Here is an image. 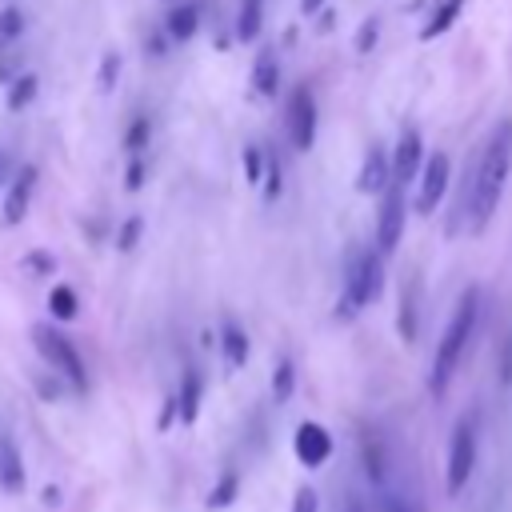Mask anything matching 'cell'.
I'll return each instance as SVG.
<instances>
[{"label":"cell","instance_id":"obj_1","mask_svg":"<svg viewBox=\"0 0 512 512\" xmlns=\"http://www.w3.org/2000/svg\"><path fill=\"white\" fill-rule=\"evenodd\" d=\"M508 168H512V124L504 120L500 128H492L488 144H484V156L476 164V184H472V196H468V212H472V228H484L504 196V180H508Z\"/></svg>","mask_w":512,"mask_h":512},{"label":"cell","instance_id":"obj_2","mask_svg":"<svg viewBox=\"0 0 512 512\" xmlns=\"http://www.w3.org/2000/svg\"><path fill=\"white\" fill-rule=\"evenodd\" d=\"M472 328H476V292L468 288V292L460 296V304H456V312H452V320H448L440 344H436L432 376H428L432 396H444V392H448V380H452V372H456L460 360H464V348H468V340H472Z\"/></svg>","mask_w":512,"mask_h":512},{"label":"cell","instance_id":"obj_3","mask_svg":"<svg viewBox=\"0 0 512 512\" xmlns=\"http://www.w3.org/2000/svg\"><path fill=\"white\" fill-rule=\"evenodd\" d=\"M384 288V268H380V256L372 248H352L348 256V272H344V296H340V308L336 316H356L364 304H372Z\"/></svg>","mask_w":512,"mask_h":512},{"label":"cell","instance_id":"obj_4","mask_svg":"<svg viewBox=\"0 0 512 512\" xmlns=\"http://www.w3.org/2000/svg\"><path fill=\"white\" fill-rule=\"evenodd\" d=\"M32 344H36V352L76 388V392H84L88 388V372H84V360H80V352L72 348V340H64L56 328H48V324H36L32 328Z\"/></svg>","mask_w":512,"mask_h":512},{"label":"cell","instance_id":"obj_5","mask_svg":"<svg viewBox=\"0 0 512 512\" xmlns=\"http://www.w3.org/2000/svg\"><path fill=\"white\" fill-rule=\"evenodd\" d=\"M472 468H476V432H472V420H460L452 428V444H448V492H464V484L472 480Z\"/></svg>","mask_w":512,"mask_h":512},{"label":"cell","instance_id":"obj_6","mask_svg":"<svg viewBox=\"0 0 512 512\" xmlns=\"http://www.w3.org/2000/svg\"><path fill=\"white\" fill-rule=\"evenodd\" d=\"M284 124H288V140H292L300 152H308V148L316 144V100H312L308 88H296V92H292Z\"/></svg>","mask_w":512,"mask_h":512},{"label":"cell","instance_id":"obj_7","mask_svg":"<svg viewBox=\"0 0 512 512\" xmlns=\"http://www.w3.org/2000/svg\"><path fill=\"white\" fill-rule=\"evenodd\" d=\"M400 232H404V188L392 184L380 200V216H376V248L380 252H392L400 244Z\"/></svg>","mask_w":512,"mask_h":512},{"label":"cell","instance_id":"obj_8","mask_svg":"<svg viewBox=\"0 0 512 512\" xmlns=\"http://www.w3.org/2000/svg\"><path fill=\"white\" fill-rule=\"evenodd\" d=\"M424 140L416 128H404L400 140H396V152H392V184H408L416 172H424Z\"/></svg>","mask_w":512,"mask_h":512},{"label":"cell","instance_id":"obj_9","mask_svg":"<svg viewBox=\"0 0 512 512\" xmlns=\"http://www.w3.org/2000/svg\"><path fill=\"white\" fill-rule=\"evenodd\" d=\"M444 188H448V156L444 152H432L424 172H420V192H416V212L420 216H432V208L444 200Z\"/></svg>","mask_w":512,"mask_h":512},{"label":"cell","instance_id":"obj_10","mask_svg":"<svg viewBox=\"0 0 512 512\" xmlns=\"http://www.w3.org/2000/svg\"><path fill=\"white\" fill-rule=\"evenodd\" d=\"M292 448H296V460H300L304 468H320V464L332 456V436H328L324 424L304 420V424L296 428V436H292Z\"/></svg>","mask_w":512,"mask_h":512},{"label":"cell","instance_id":"obj_11","mask_svg":"<svg viewBox=\"0 0 512 512\" xmlns=\"http://www.w3.org/2000/svg\"><path fill=\"white\" fill-rule=\"evenodd\" d=\"M32 188H36V168H20L4 192V224L8 228H16L24 220V212L32 204Z\"/></svg>","mask_w":512,"mask_h":512},{"label":"cell","instance_id":"obj_12","mask_svg":"<svg viewBox=\"0 0 512 512\" xmlns=\"http://www.w3.org/2000/svg\"><path fill=\"white\" fill-rule=\"evenodd\" d=\"M356 188L360 192H388L392 188V156H384V148H368V156H364V168H360V176H356Z\"/></svg>","mask_w":512,"mask_h":512},{"label":"cell","instance_id":"obj_13","mask_svg":"<svg viewBox=\"0 0 512 512\" xmlns=\"http://www.w3.org/2000/svg\"><path fill=\"white\" fill-rule=\"evenodd\" d=\"M0 484L8 492H20L24 488V464H20V452H16L12 436H0Z\"/></svg>","mask_w":512,"mask_h":512},{"label":"cell","instance_id":"obj_14","mask_svg":"<svg viewBox=\"0 0 512 512\" xmlns=\"http://www.w3.org/2000/svg\"><path fill=\"white\" fill-rule=\"evenodd\" d=\"M220 352H224V360L232 368H240L248 360V336H244V328L236 320H224L220 324Z\"/></svg>","mask_w":512,"mask_h":512},{"label":"cell","instance_id":"obj_15","mask_svg":"<svg viewBox=\"0 0 512 512\" xmlns=\"http://www.w3.org/2000/svg\"><path fill=\"white\" fill-rule=\"evenodd\" d=\"M200 372L196 368H188L184 372V380H180V392H176V408H180V420L184 424H192L196 420V412H200Z\"/></svg>","mask_w":512,"mask_h":512},{"label":"cell","instance_id":"obj_16","mask_svg":"<svg viewBox=\"0 0 512 512\" xmlns=\"http://www.w3.org/2000/svg\"><path fill=\"white\" fill-rule=\"evenodd\" d=\"M164 28H168L172 40H188V36L200 28V8H196V4H176V8L168 12V24H164Z\"/></svg>","mask_w":512,"mask_h":512},{"label":"cell","instance_id":"obj_17","mask_svg":"<svg viewBox=\"0 0 512 512\" xmlns=\"http://www.w3.org/2000/svg\"><path fill=\"white\" fill-rule=\"evenodd\" d=\"M276 84H280V64H276V56H272V52H260V60H256V68H252V88H256L260 96H272Z\"/></svg>","mask_w":512,"mask_h":512},{"label":"cell","instance_id":"obj_18","mask_svg":"<svg viewBox=\"0 0 512 512\" xmlns=\"http://www.w3.org/2000/svg\"><path fill=\"white\" fill-rule=\"evenodd\" d=\"M460 8H464V0H440L436 4V12L428 16V24H424V40H432V36H440V32H448L452 28V20L460 16Z\"/></svg>","mask_w":512,"mask_h":512},{"label":"cell","instance_id":"obj_19","mask_svg":"<svg viewBox=\"0 0 512 512\" xmlns=\"http://www.w3.org/2000/svg\"><path fill=\"white\" fill-rule=\"evenodd\" d=\"M260 24H264V0H240V20H236V36H240V40L248 44V40H256Z\"/></svg>","mask_w":512,"mask_h":512},{"label":"cell","instance_id":"obj_20","mask_svg":"<svg viewBox=\"0 0 512 512\" xmlns=\"http://www.w3.org/2000/svg\"><path fill=\"white\" fill-rule=\"evenodd\" d=\"M36 88H40L36 72H24V76H16V80H12V88H8V108H12V112H24V108L36 100Z\"/></svg>","mask_w":512,"mask_h":512},{"label":"cell","instance_id":"obj_21","mask_svg":"<svg viewBox=\"0 0 512 512\" xmlns=\"http://www.w3.org/2000/svg\"><path fill=\"white\" fill-rule=\"evenodd\" d=\"M48 312H52L56 320H76V312H80L76 292H72L68 284H56V288L48 292Z\"/></svg>","mask_w":512,"mask_h":512},{"label":"cell","instance_id":"obj_22","mask_svg":"<svg viewBox=\"0 0 512 512\" xmlns=\"http://www.w3.org/2000/svg\"><path fill=\"white\" fill-rule=\"evenodd\" d=\"M264 172H268V156H264L256 144H248V148H244V180H248V184H260V180H268Z\"/></svg>","mask_w":512,"mask_h":512},{"label":"cell","instance_id":"obj_23","mask_svg":"<svg viewBox=\"0 0 512 512\" xmlns=\"http://www.w3.org/2000/svg\"><path fill=\"white\" fill-rule=\"evenodd\" d=\"M364 472H368L376 484L384 480V448H380L376 436H364Z\"/></svg>","mask_w":512,"mask_h":512},{"label":"cell","instance_id":"obj_24","mask_svg":"<svg viewBox=\"0 0 512 512\" xmlns=\"http://www.w3.org/2000/svg\"><path fill=\"white\" fill-rule=\"evenodd\" d=\"M292 380H296L292 360H276V372H272V396H276V400H288V396H292Z\"/></svg>","mask_w":512,"mask_h":512},{"label":"cell","instance_id":"obj_25","mask_svg":"<svg viewBox=\"0 0 512 512\" xmlns=\"http://www.w3.org/2000/svg\"><path fill=\"white\" fill-rule=\"evenodd\" d=\"M24 32V12L20 8H0V40H16Z\"/></svg>","mask_w":512,"mask_h":512},{"label":"cell","instance_id":"obj_26","mask_svg":"<svg viewBox=\"0 0 512 512\" xmlns=\"http://www.w3.org/2000/svg\"><path fill=\"white\" fill-rule=\"evenodd\" d=\"M148 132H152L148 116H136V120L128 124V132H124V148H128V152H140V148H144V140H148Z\"/></svg>","mask_w":512,"mask_h":512},{"label":"cell","instance_id":"obj_27","mask_svg":"<svg viewBox=\"0 0 512 512\" xmlns=\"http://www.w3.org/2000/svg\"><path fill=\"white\" fill-rule=\"evenodd\" d=\"M140 228H144V220H140V216H128V220L120 224V232H116V248L128 252V248L140 240Z\"/></svg>","mask_w":512,"mask_h":512},{"label":"cell","instance_id":"obj_28","mask_svg":"<svg viewBox=\"0 0 512 512\" xmlns=\"http://www.w3.org/2000/svg\"><path fill=\"white\" fill-rule=\"evenodd\" d=\"M232 496H236V472H228V476H220V484L212 488V496H208V508H220V504H232Z\"/></svg>","mask_w":512,"mask_h":512},{"label":"cell","instance_id":"obj_29","mask_svg":"<svg viewBox=\"0 0 512 512\" xmlns=\"http://www.w3.org/2000/svg\"><path fill=\"white\" fill-rule=\"evenodd\" d=\"M124 184H128V192H136V188L144 184V160H140V156H132V160H128V172H124Z\"/></svg>","mask_w":512,"mask_h":512},{"label":"cell","instance_id":"obj_30","mask_svg":"<svg viewBox=\"0 0 512 512\" xmlns=\"http://www.w3.org/2000/svg\"><path fill=\"white\" fill-rule=\"evenodd\" d=\"M116 72H120V56H116V52H108V56H104V68H100V84H104V88H112Z\"/></svg>","mask_w":512,"mask_h":512},{"label":"cell","instance_id":"obj_31","mask_svg":"<svg viewBox=\"0 0 512 512\" xmlns=\"http://www.w3.org/2000/svg\"><path fill=\"white\" fill-rule=\"evenodd\" d=\"M292 512H316V492L312 488H300L296 492V508Z\"/></svg>","mask_w":512,"mask_h":512},{"label":"cell","instance_id":"obj_32","mask_svg":"<svg viewBox=\"0 0 512 512\" xmlns=\"http://www.w3.org/2000/svg\"><path fill=\"white\" fill-rule=\"evenodd\" d=\"M372 40H376V20H364V28H360V40H356V48L364 52V48H372Z\"/></svg>","mask_w":512,"mask_h":512},{"label":"cell","instance_id":"obj_33","mask_svg":"<svg viewBox=\"0 0 512 512\" xmlns=\"http://www.w3.org/2000/svg\"><path fill=\"white\" fill-rule=\"evenodd\" d=\"M28 264H32V268H40V272H48V268H52L48 252H32V256H28Z\"/></svg>","mask_w":512,"mask_h":512},{"label":"cell","instance_id":"obj_34","mask_svg":"<svg viewBox=\"0 0 512 512\" xmlns=\"http://www.w3.org/2000/svg\"><path fill=\"white\" fill-rule=\"evenodd\" d=\"M340 512H364V504H360V496H344V504H340Z\"/></svg>","mask_w":512,"mask_h":512},{"label":"cell","instance_id":"obj_35","mask_svg":"<svg viewBox=\"0 0 512 512\" xmlns=\"http://www.w3.org/2000/svg\"><path fill=\"white\" fill-rule=\"evenodd\" d=\"M384 512H412V508H408L404 500H396V496H388V500H384Z\"/></svg>","mask_w":512,"mask_h":512},{"label":"cell","instance_id":"obj_36","mask_svg":"<svg viewBox=\"0 0 512 512\" xmlns=\"http://www.w3.org/2000/svg\"><path fill=\"white\" fill-rule=\"evenodd\" d=\"M320 4H324V0H300V8H304V12H308V16H312V12H316V8H320Z\"/></svg>","mask_w":512,"mask_h":512},{"label":"cell","instance_id":"obj_37","mask_svg":"<svg viewBox=\"0 0 512 512\" xmlns=\"http://www.w3.org/2000/svg\"><path fill=\"white\" fill-rule=\"evenodd\" d=\"M0 172H4V156H0Z\"/></svg>","mask_w":512,"mask_h":512}]
</instances>
